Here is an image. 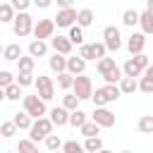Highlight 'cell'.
Instances as JSON below:
<instances>
[{
	"label": "cell",
	"instance_id": "7",
	"mask_svg": "<svg viewBox=\"0 0 153 153\" xmlns=\"http://www.w3.org/2000/svg\"><path fill=\"white\" fill-rule=\"evenodd\" d=\"M33 41H45V38H53V33H55V24H53V19H38L36 24H33Z\"/></svg>",
	"mask_w": 153,
	"mask_h": 153
},
{
	"label": "cell",
	"instance_id": "35",
	"mask_svg": "<svg viewBox=\"0 0 153 153\" xmlns=\"http://www.w3.org/2000/svg\"><path fill=\"white\" fill-rule=\"evenodd\" d=\"M62 153H86V151H84L81 143H76L74 139H69V141H62Z\"/></svg>",
	"mask_w": 153,
	"mask_h": 153
},
{
	"label": "cell",
	"instance_id": "36",
	"mask_svg": "<svg viewBox=\"0 0 153 153\" xmlns=\"http://www.w3.org/2000/svg\"><path fill=\"white\" fill-rule=\"evenodd\" d=\"M79 131H81V134H84L86 139H93V136H98V131H100V127H98L96 122H86V124H84V127H81Z\"/></svg>",
	"mask_w": 153,
	"mask_h": 153
},
{
	"label": "cell",
	"instance_id": "44",
	"mask_svg": "<svg viewBox=\"0 0 153 153\" xmlns=\"http://www.w3.org/2000/svg\"><path fill=\"white\" fill-rule=\"evenodd\" d=\"M10 5H12V10H14L17 14H22V12H26V10H29V5H31V2H29V0H12Z\"/></svg>",
	"mask_w": 153,
	"mask_h": 153
},
{
	"label": "cell",
	"instance_id": "32",
	"mask_svg": "<svg viewBox=\"0 0 153 153\" xmlns=\"http://www.w3.org/2000/svg\"><path fill=\"white\" fill-rule=\"evenodd\" d=\"M96 67H98V72H100V74H108L110 69H115V67H117V62H115V57H103V60H98V62H96Z\"/></svg>",
	"mask_w": 153,
	"mask_h": 153
},
{
	"label": "cell",
	"instance_id": "14",
	"mask_svg": "<svg viewBox=\"0 0 153 153\" xmlns=\"http://www.w3.org/2000/svg\"><path fill=\"white\" fill-rule=\"evenodd\" d=\"M84 69H86V62L76 55V57H67V74H72V76H79V74H84Z\"/></svg>",
	"mask_w": 153,
	"mask_h": 153
},
{
	"label": "cell",
	"instance_id": "6",
	"mask_svg": "<svg viewBox=\"0 0 153 153\" xmlns=\"http://www.w3.org/2000/svg\"><path fill=\"white\" fill-rule=\"evenodd\" d=\"M103 45H105V50H112V53H117L122 48V36H120L117 26H105L103 29Z\"/></svg>",
	"mask_w": 153,
	"mask_h": 153
},
{
	"label": "cell",
	"instance_id": "50",
	"mask_svg": "<svg viewBox=\"0 0 153 153\" xmlns=\"http://www.w3.org/2000/svg\"><path fill=\"white\" fill-rule=\"evenodd\" d=\"M36 7H41V10L50 7V0H36Z\"/></svg>",
	"mask_w": 153,
	"mask_h": 153
},
{
	"label": "cell",
	"instance_id": "8",
	"mask_svg": "<svg viewBox=\"0 0 153 153\" xmlns=\"http://www.w3.org/2000/svg\"><path fill=\"white\" fill-rule=\"evenodd\" d=\"M91 122H96L100 129H103V127H115V115H112L108 108H96L93 115H91Z\"/></svg>",
	"mask_w": 153,
	"mask_h": 153
},
{
	"label": "cell",
	"instance_id": "9",
	"mask_svg": "<svg viewBox=\"0 0 153 153\" xmlns=\"http://www.w3.org/2000/svg\"><path fill=\"white\" fill-rule=\"evenodd\" d=\"M74 22H76V10H74V7L60 10V12H57V17L53 19V24H55V26H62V29L74 26Z\"/></svg>",
	"mask_w": 153,
	"mask_h": 153
},
{
	"label": "cell",
	"instance_id": "47",
	"mask_svg": "<svg viewBox=\"0 0 153 153\" xmlns=\"http://www.w3.org/2000/svg\"><path fill=\"white\" fill-rule=\"evenodd\" d=\"M139 91H143V93H153V81H148V79H139Z\"/></svg>",
	"mask_w": 153,
	"mask_h": 153
},
{
	"label": "cell",
	"instance_id": "54",
	"mask_svg": "<svg viewBox=\"0 0 153 153\" xmlns=\"http://www.w3.org/2000/svg\"><path fill=\"white\" fill-rule=\"evenodd\" d=\"M98 153H112V151H108V148H103V151H98Z\"/></svg>",
	"mask_w": 153,
	"mask_h": 153
},
{
	"label": "cell",
	"instance_id": "33",
	"mask_svg": "<svg viewBox=\"0 0 153 153\" xmlns=\"http://www.w3.org/2000/svg\"><path fill=\"white\" fill-rule=\"evenodd\" d=\"M103 79H105V84H108V86H117V84H120V79H122V69H120V67H115V69H110L108 74H103Z\"/></svg>",
	"mask_w": 153,
	"mask_h": 153
},
{
	"label": "cell",
	"instance_id": "41",
	"mask_svg": "<svg viewBox=\"0 0 153 153\" xmlns=\"http://www.w3.org/2000/svg\"><path fill=\"white\" fill-rule=\"evenodd\" d=\"M14 84V74L12 72H7V69H0V88L5 91L7 86H12Z\"/></svg>",
	"mask_w": 153,
	"mask_h": 153
},
{
	"label": "cell",
	"instance_id": "42",
	"mask_svg": "<svg viewBox=\"0 0 153 153\" xmlns=\"http://www.w3.org/2000/svg\"><path fill=\"white\" fill-rule=\"evenodd\" d=\"M79 57H81L84 62H91V60H93V50H91V43H84V45H79Z\"/></svg>",
	"mask_w": 153,
	"mask_h": 153
},
{
	"label": "cell",
	"instance_id": "18",
	"mask_svg": "<svg viewBox=\"0 0 153 153\" xmlns=\"http://www.w3.org/2000/svg\"><path fill=\"white\" fill-rule=\"evenodd\" d=\"M91 24H93V10H88V7L76 10V26L86 29V26H91Z\"/></svg>",
	"mask_w": 153,
	"mask_h": 153
},
{
	"label": "cell",
	"instance_id": "28",
	"mask_svg": "<svg viewBox=\"0 0 153 153\" xmlns=\"http://www.w3.org/2000/svg\"><path fill=\"white\" fill-rule=\"evenodd\" d=\"M17 65H19V72H29V74H33V65H36V60H33L31 55H22V57L17 60Z\"/></svg>",
	"mask_w": 153,
	"mask_h": 153
},
{
	"label": "cell",
	"instance_id": "24",
	"mask_svg": "<svg viewBox=\"0 0 153 153\" xmlns=\"http://www.w3.org/2000/svg\"><path fill=\"white\" fill-rule=\"evenodd\" d=\"M67 38H69V43H72V45H74V43H76V45H84V29H81V26H76V24H74V26H69Z\"/></svg>",
	"mask_w": 153,
	"mask_h": 153
},
{
	"label": "cell",
	"instance_id": "39",
	"mask_svg": "<svg viewBox=\"0 0 153 153\" xmlns=\"http://www.w3.org/2000/svg\"><path fill=\"white\" fill-rule=\"evenodd\" d=\"M72 81H74V76H72V74H67V72H62V74H57V86H60L62 91H67V88H72Z\"/></svg>",
	"mask_w": 153,
	"mask_h": 153
},
{
	"label": "cell",
	"instance_id": "49",
	"mask_svg": "<svg viewBox=\"0 0 153 153\" xmlns=\"http://www.w3.org/2000/svg\"><path fill=\"white\" fill-rule=\"evenodd\" d=\"M57 7H60V10H67V7H72V0H57Z\"/></svg>",
	"mask_w": 153,
	"mask_h": 153
},
{
	"label": "cell",
	"instance_id": "4",
	"mask_svg": "<svg viewBox=\"0 0 153 153\" xmlns=\"http://www.w3.org/2000/svg\"><path fill=\"white\" fill-rule=\"evenodd\" d=\"M12 31H14V36L26 38V36L33 31V19H31V14H29V12L14 14V19H12Z\"/></svg>",
	"mask_w": 153,
	"mask_h": 153
},
{
	"label": "cell",
	"instance_id": "27",
	"mask_svg": "<svg viewBox=\"0 0 153 153\" xmlns=\"http://www.w3.org/2000/svg\"><path fill=\"white\" fill-rule=\"evenodd\" d=\"M84 151H86V153H98V151H103V139H100V136L86 139V141H84Z\"/></svg>",
	"mask_w": 153,
	"mask_h": 153
},
{
	"label": "cell",
	"instance_id": "25",
	"mask_svg": "<svg viewBox=\"0 0 153 153\" xmlns=\"http://www.w3.org/2000/svg\"><path fill=\"white\" fill-rule=\"evenodd\" d=\"M62 108H65L67 112L79 110V98H76L74 93H65V96H62Z\"/></svg>",
	"mask_w": 153,
	"mask_h": 153
},
{
	"label": "cell",
	"instance_id": "10",
	"mask_svg": "<svg viewBox=\"0 0 153 153\" xmlns=\"http://www.w3.org/2000/svg\"><path fill=\"white\" fill-rule=\"evenodd\" d=\"M143 48H146V36H143L141 31H134V33L127 38V50H129L131 57H134V55H141Z\"/></svg>",
	"mask_w": 153,
	"mask_h": 153
},
{
	"label": "cell",
	"instance_id": "20",
	"mask_svg": "<svg viewBox=\"0 0 153 153\" xmlns=\"http://www.w3.org/2000/svg\"><path fill=\"white\" fill-rule=\"evenodd\" d=\"M141 74H143V72H141V69L134 65V60H131V57H129V60L122 65V76H129V79H139Z\"/></svg>",
	"mask_w": 153,
	"mask_h": 153
},
{
	"label": "cell",
	"instance_id": "3",
	"mask_svg": "<svg viewBox=\"0 0 153 153\" xmlns=\"http://www.w3.org/2000/svg\"><path fill=\"white\" fill-rule=\"evenodd\" d=\"M72 93H74L79 100H88V98L93 96V84H91V76H86V74L74 76V81H72Z\"/></svg>",
	"mask_w": 153,
	"mask_h": 153
},
{
	"label": "cell",
	"instance_id": "52",
	"mask_svg": "<svg viewBox=\"0 0 153 153\" xmlns=\"http://www.w3.org/2000/svg\"><path fill=\"white\" fill-rule=\"evenodd\" d=\"M2 100H5V91L0 88V103H2Z\"/></svg>",
	"mask_w": 153,
	"mask_h": 153
},
{
	"label": "cell",
	"instance_id": "34",
	"mask_svg": "<svg viewBox=\"0 0 153 153\" xmlns=\"http://www.w3.org/2000/svg\"><path fill=\"white\" fill-rule=\"evenodd\" d=\"M36 79H33V74H29V72H19L17 76H14V84L19 86V88H26V86H31Z\"/></svg>",
	"mask_w": 153,
	"mask_h": 153
},
{
	"label": "cell",
	"instance_id": "2",
	"mask_svg": "<svg viewBox=\"0 0 153 153\" xmlns=\"http://www.w3.org/2000/svg\"><path fill=\"white\" fill-rule=\"evenodd\" d=\"M48 134H53V122H50L48 117L33 120V124H31V129H29V139H31L33 143H38V141H45Z\"/></svg>",
	"mask_w": 153,
	"mask_h": 153
},
{
	"label": "cell",
	"instance_id": "30",
	"mask_svg": "<svg viewBox=\"0 0 153 153\" xmlns=\"http://www.w3.org/2000/svg\"><path fill=\"white\" fill-rule=\"evenodd\" d=\"M45 148H48L50 153L62 151V139H60L57 134H48V136H45Z\"/></svg>",
	"mask_w": 153,
	"mask_h": 153
},
{
	"label": "cell",
	"instance_id": "19",
	"mask_svg": "<svg viewBox=\"0 0 153 153\" xmlns=\"http://www.w3.org/2000/svg\"><path fill=\"white\" fill-rule=\"evenodd\" d=\"M139 24H141V33H143V36H151V33H153V14L139 12Z\"/></svg>",
	"mask_w": 153,
	"mask_h": 153
},
{
	"label": "cell",
	"instance_id": "11",
	"mask_svg": "<svg viewBox=\"0 0 153 153\" xmlns=\"http://www.w3.org/2000/svg\"><path fill=\"white\" fill-rule=\"evenodd\" d=\"M50 48H53L57 55H65V57H69V53H72V43H69V38L62 36V33H57V36L50 38Z\"/></svg>",
	"mask_w": 153,
	"mask_h": 153
},
{
	"label": "cell",
	"instance_id": "17",
	"mask_svg": "<svg viewBox=\"0 0 153 153\" xmlns=\"http://www.w3.org/2000/svg\"><path fill=\"white\" fill-rule=\"evenodd\" d=\"M117 88H120V93L131 96L134 91H139V81H136V79H129V76H122L120 84H117Z\"/></svg>",
	"mask_w": 153,
	"mask_h": 153
},
{
	"label": "cell",
	"instance_id": "16",
	"mask_svg": "<svg viewBox=\"0 0 153 153\" xmlns=\"http://www.w3.org/2000/svg\"><path fill=\"white\" fill-rule=\"evenodd\" d=\"M22 57V45L19 43H10V45H5V50H2V60H7V62H17Z\"/></svg>",
	"mask_w": 153,
	"mask_h": 153
},
{
	"label": "cell",
	"instance_id": "5",
	"mask_svg": "<svg viewBox=\"0 0 153 153\" xmlns=\"http://www.w3.org/2000/svg\"><path fill=\"white\" fill-rule=\"evenodd\" d=\"M22 103H24V112H26L31 120L45 117V103H43L38 96H24Z\"/></svg>",
	"mask_w": 153,
	"mask_h": 153
},
{
	"label": "cell",
	"instance_id": "48",
	"mask_svg": "<svg viewBox=\"0 0 153 153\" xmlns=\"http://www.w3.org/2000/svg\"><path fill=\"white\" fill-rule=\"evenodd\" d=\"M143 79H148V81H153V65H148L146 69H143V74H141Z\"/></svg>",
	"mask_w": 153,
	"mask_h": 153
},
{
	"label": "cell",
	"instance_id": "55",
	"mask_svg": "<svg viewBox=\"0 0 153 153\" xmlns=\"http://www.w3.org/2000/svg\"><path fill=\"white\" fill-rule=\"evenodd\" d=\"M7 153H17V151H7Z\"/></svg>",
	"mask_w": 153,
	"mask_h": 153
},
{
	"label": "cell",
	"instance_id": "22",
	"mask_svg": "<svg viewBox=\"0 0 153 153\" xmlns=\"http://www.w3.org/2000/svg\"><path fill=\"white\" fill-rule=\"evenodd\" d=\"M136 129L141 134H153V115H141L136 122Z\"/></svg>",
	"mask_w": 153,
	"mask_h": 153
},
{
	"label": "cell",
	"instance_id": "56",
	"mask_svg": "<svg viewBox=\"0 0 153 153\" xmlns=\"http://www.w3.org/2000/svg\"><path fill=\"white\" fill-rule=\"evenodd\" d=\"M122 153H131V151H122Z\"/></svg>",
	"mask_w": 153,
	"mask_h": 153
},
{
	"label": "cell",
	"instance_id": "45",
	"mask_svg": "<svg viewBox=\"0 0 153 153\" xmlns=\"http://www.w3.org/2000/svg\"><path fill=\"white\" fill-rule=\"evenodd\" d=\"M103 91H105V93H108V100H110V103H115V100H117V98H120V96H122V93H120V88H117V86H108V84H105V86H103Z\"/></svg>",
	"mask_w": 153,
	"mask_h": 153
},
{
	"label": "cell",
	"instance_id": "21",
	"mask_svg": "<svg viewBox=\"0 0 153 153\" xmlns=\"http://www.w3.org/2000/svg\"><path fill=\"white\" fill-rule=\"evenodd\" d=\"M12 122H14V127H17V129H26V131H29V129H31V124H33V120H31L26 112H17V115L12 117Z\"/></svg>",
	"mask_w": 153,
	"mask_h": 153
},
{
	"label": "cell",
	"instance_id": "43",
	"mask_svg": "<svg viewBox=\"0 0 153 153\" xmlns=\"http://www.w3.org/2000/svg\"><path fill=\"white\" fill-rule=\"evenodd\" d=\"M91 50H93V60H96V62H98V60H103V57H105V53H108L103 43H91Z\"/></svg>",
	"mask_w": 153,
	"mask_h": 153
},
{
	"label": "cell",
	"instance_id": "29",
	"mask_svg": "<svg viewBox=\"0 0 153 153\" xmlns=\"http://www.w3.org/2000/svg\"><path fill=\"white\" fill-rule=\"evenodd\" d=\"M91 100H93V105H96V108H105V105L110 103V100H108V93L103 91V86L93 91V96H91Z\"/></svg>",
	"mask_w": 153,
	"mask_h": 153
},
{
	"label": "cell",
	"instance_id": "13",
	"mask_svg": "<svg viewBox=\"0 0 153 153\" xmlns=\"http://www.w3.org/2000/svg\"><path fill=\"white\" fill-rule=\"evenodd\" d=\"M48 65H50V69H53L55 74H62V72H67V57H65V55H57V53H53V55L48 57Z\"/></svg>",
	"mask_w": 153,
	"mask_h": 153
},
{
	"label": "cell",
	"instance_id": "51",
	"mask_svg": "<svg viewBox=\"0 0 153 153\" xmlns=\"http://www.w3.org/2000/svg\"><path fill=\"white\" fill-rule=\"evenodd\" d=\"M146 12L153 14V0H146Z\"/></svg>",
	"mask_w": 153,
	"mask_h": 153
},
{
	"label": "cell",
	"instance_id": "46",
	"mask_svg": "<svg viewBox=\"0 0 153 153\" xmlns=\"http://www.w3.org/2000/svg\"><path fill=\"white\" fill-rule=\"evenodd\" d=\"M131 60H134V65H136V67H139L141 72H143V69H146V67L151 65V62H148V55H143V53H141V55H134Z\"/></svg>",
	"mask_w": 153,
	"mask_h": 153
},
{
	"label": "cell",
	"instance_id": "23",
	"mask_svg": "<svg viewBox=\"0 0 153 153\" xmlns=\"http://www.w3.org/2000/svg\"><path fill=\"white\" fill-rule=\"evenodd\" d=\"M122 24H124V26H131V29H134V26L139 24V12H136L134 7L124 10V12H122Z\"/></svg>",
	"mask_w": 153,
	"mask_h": 153
},
{
	"label": "cell",
	"instance_id": "57",
	"mask_svg": "<svg viewBox=\"0 0 153 153\" xmlns=\"http://www.w3.org/2000/svg\"><path fill=\"white\" fill-rule=\"evenodd\" d=\"M55 153H62V151H55Z\"/></svg>",
	"mask_w": 153,
	"mask_h": 153
},
{
	"label": "cell",
	"instance_id": "26",
	"mask_svg": "<svg viewBox=\"0 0 153 153\" xmlns=\"http://www.w3.org/2000/svg\"><path fill=\"white\" fill-rule=\"evenodd\" d=\"M86 122H88V120H86V112H84V110H74V112H69V124H72V127L81 129Z\"/></svg>",
	"mask_w": 153,
	"mask_h": 153
},
{
	"label": "cell",
	"instance_id": "53",
	"mask_svg": "<svg viewBox=\"0 0 153 153\" xmlns=\"http://www.w3.org/2000/svg\"><path fill=\"white\" fill-rule=\"evenodd\" d=\"M2 50H5V45H2V43H0V57H2Z\"/></svg>",
	"mask_w": 153,
	"mask_h": 153
},
{
	"label": "cell",
	"instance_id": "37",
	"mask_svg": "<svg viewBox=\"0 0 153 153\" xmlns=\"http://www.w3.org/2000/svg\"><path fill=\"white\" fill-rule=\"evenodd\" d=\"M14 19V10L10 2H0V22H12Z\"/></svg>",
	"mask_w": 153,
	"mask_h": 153
},
{
	"label": "cell",
	"instance_id": "15",
	"mask_svg": "<svg viewBox=\"0 0 153 153\" xmlns=\"http://www.w3.org/2000/svg\"><path fill=\"white\" fill-rule=\"evenodd\" d=\"M29 55H31L33 60L45 57V55H48V43H45V41H31V43H29Z\"/></svg>",
	"mask_w": 153,
	"mask_h": 153
},
{
	"label": "cell",
	"instance_id": "40",
	"mask_svg": "<svg viewBox=\"0 0 153 153\" xmlns=\"http://www.w3.org/2000/svg\"><path fill=\"white\" fill-rule=\"evenodd\" d=\"M0 134L5 136V139H12L14 134H17V127H14V122L10 120V122H2L0 124Z\"/></svg>",
	"mask_w": 153,
	"mask_h": 153
},
{
	"label": "cell",
	"instance_id": "38",
	"mask_svg": "<svg viewBox=\"0 0 153 153\" xmlns=\"http://www.w3.org/2000/svg\"><path fill=\"white\" fill-rule=\"evenodd\" d=\"M19 98H24V96H22V88L17 84H12V86L5 88V100H19Z\"/></svg>",
	"mask_w": 153,
	"mask_h": 153
},
{
	"label": "cell",
	"instance_id": "1",
	"mask_svg": "<svg viewBox=\"0 0 153 153\" xmlns=\"http://www.w3.org/2000/svg\"><path fill=\"white\" fill-rule=\"evenodd\" d=\"M33 86H36V96H38L43 103H48V100H53V98H55V81H53L50 76L38 74V76H36V81H33Z\"/></svg>",
	"mask_w": 153,
	"mask_h": 153
},
{
	"label": "cell",
	"instance_id": "12",
	"mask_svg": "<svg viewBox=\"0 0 153 153\" xmlns=\"http://www.w3.org/2000/svg\"><path fill=\"white\" fill-rule=\"evenodd\" d=\"M50 122H53V127L57 124V127H65V124H69V112L62 108V105H57V108H53L50 110V117H48Z\"/></svg>",
	"mask_w": 153,
	"mask_h": 153
},
{
	"label": "cell",
	"instance_id": "31",
	"mask_svg": "<svg viewBox=\"0 0 153 153\" xmlns=\"http://www.w3.org/2000/svg\"><path fill=\"white\" fill-rule=\"evenodd\" d=\"M17 153H38V143H33L31 139H22L17 143Z\"/></svg>",
	"mask_w": 153,
	"mask_h": 153
}]
</instances>
